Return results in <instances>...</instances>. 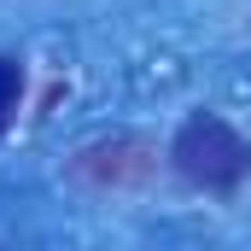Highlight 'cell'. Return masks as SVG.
Masks as SVG:
<instances>
[{
  "label": "cell",
  "mask_w": 251,
  "mask_h": 251,
  "mask_svg": "<svg viewBox=\"0 0 251 251\" xmlns=\"http://www.w3.org/2000/svg\"><path fill=\"white\" fill-rule=\"evenodd\" d=\"M18 105H24V64H18V59H0V134L12 128Z\"/></svg>",
  "instance_id": "3957f363"
},
{
  "label": "cell",
  "mask_w": 251,
  "mask_h": 251,
  "mask_svg": "<svg viewBox=\"0 0 251 251\" xmlns=\"http://www.w3.org/2000/svg\"><path fill=\"white\" fill-rule=\"evenodd\" d=\"M70 176L82 187H100V193H128V187H146L158 176V146L140 140V134H111V140H94L70 158Z\"/></svg>",
  "instance_id": "7a4b0ae2"
},
{
  "label": "cell",
  "mask_w": 251,
  "mask_h": 251,
  "mask_svg": "<svg viewBox=\"0 0 251 251\" xmlns=\"http://www.w3.org/2000/svg\"><path fill=\"white\" fill-rule=\"evenodd\" d=\"M170 170L193 193H240L251 176V140L216 111H193L170 140Z\"/></svg>",
  "instance_id": "6da1fadb"
}]
</instances>
